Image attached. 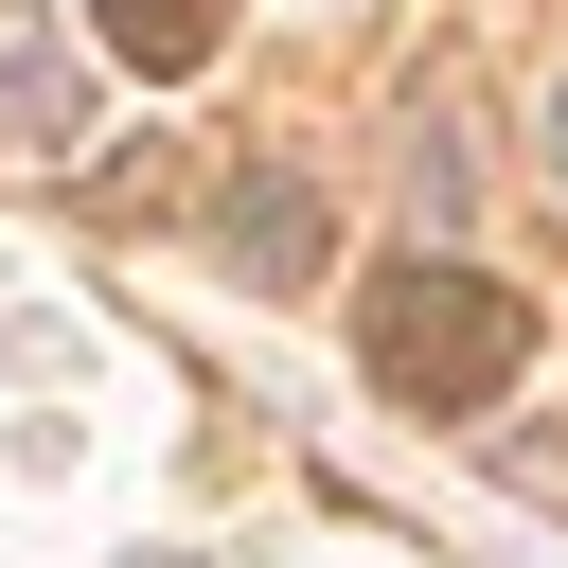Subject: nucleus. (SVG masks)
I'll return each instance as SVG.
<instances>
[{
  "label": "nucleus",
  "mask_w": 568,
  "mask_h": 568,
  "mask_svg": "<svg viewBox=\"0 0 568 568\" xmlns=\"http://www.w3.org/2000/svg\"><path fill=\"white\" fill-rule=\"evenodd\" d=\"M355 355H373V390H390V408H497V390H515V355H532V302H515V284H479L462 248H408V266L373 284Z\"/></svg>",
  "instance_id": "1"
},
{
  "label": "nucleus",
  "mask_w": 568,
  "mask_h": 568,
  "mask_svg": "<svg viewBox=\"0 0 568 568\" xmlns=\"http://www.w3.org/2000/svg\"><path fill=\"white\" fill-rule=\"evenodd\" d=\"M0 142H89V71H71V36H53V0H0Z\"/></svg>",
  "instance_id": "2"
},
{
  "label": "nucleus",
  "mask_w": 568,
  "mask_h": 568,
  "mask_svg": "<svg viewBox=\"0 0 568 568\" xmlns=\"http://www.w3.org/2000/svg\"><path fill=\"white\" fill-rule=\"evenodd\" d=\"M89 36L142 71V89H178V71H213V36H231V0H89Z\"/></svg>",
  "instance_id": "3"
},
{
  "label": "nucleus",
  "mask_w": 568,
  "mask_h": 568,
  "mask_svg": "<svg viewBox=\"0 0 568 568\" xmlns=\"http://www.w3.org/2000/svg\"><path fill=\"white\" fill-rule=\"evenodd\" d=\"M213 231H231V266H266V284H302V266H320V195H302V178H231V195H213Z\"/></svg>",
  "instance_id": "4"
},
{
  "label": "nucleus",
  "mask_w": 568,
  "mask_h": 568,
  "mask_svg": "<svg viewBox=\"0 0 568 568\" xmlns=\"http://www.w3.org/2000/svg\"><path fill=\"white\" fill-rule=\"evenodd\" d=\"M550 178H568V89H550Z\"/></svg>",
  "instance_id": "5"
}]
</instances>
